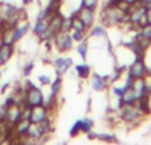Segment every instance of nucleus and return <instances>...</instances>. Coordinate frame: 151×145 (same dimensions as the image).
<instances>
[{
	"label": "nucleus",
	"mask_w": 151,
	"mask_h": 145,
	"mask_svg": "<svg viewBox=\"0 0 151 145\" xmlns=\"http://www.w3.org/2000/svg\"><path fill=\"white\" fill-rule=\"evenodd\" d=\"M72 31H81V32H88V28L85 24L80 20L76 15L72 16Z\"/></svg>",
	"instance_id": "5701e85b"
},
{
	"label": "nucleus",
	"mask_w": 151,
	"mask_h": 145,
	"mask_svg": "<svg viewBox=\"0 0 151 145\" xmlns=\"http://www.w3.org/2000/svg\"><path fill=\"white\" fill-rule=\"evenodd\" d=\"M1 75H3V72H1V68H0V78H1Z\"/></svg>",
	"instance_id": "58836bf2"
},
{
	"label": "nucleus",
	"mask_w": 151,
	"mask_h": 145,
	"mask_svg": "<svg viewBox=\"0 0 151 145\" xmlns=\"http://www.w3.org/2000/svg\"><path fill=\"white\" fill-rule=\"evenodd\" d=\"M63 17H64V15H61L60 12H57L49 18V26H48V29H49L50 34H52L53 37H55L58 32H61V23H63Z\"/></svg>",
	"instance_id": "4468645a"
},
{
	"label": "nucleus",
	"mask_w": 151,
	"mask_h": 145,
	"mask_svg": "<svg viewBox=\"0 0 151 145\" xmlns=\"http://www.w3.org/2000/svg\"><path fill=\"white\" fill-rule=\"evenodd\" d=\"M24 88H25V100H24V104L27 107H36V106H41L45 102V96L44 92L40 87H37L36 85L31 82L29 79H27L24 82Z\"/></svg>",
	"instance_id": "7ed1b4c3"
},
{
	"label": "nucleus",
	"mask_w": 151,
	"mask_h": 145,
	"mask_svg": "<svg viewBox=\"0 0 151 145\" xmlns=\"http://www.w3.org/2000/svg\"><path fill=\"white\" fill-rule=\"evenodd\" d=\"M149 71H150V72H151V69H149Z\"/></svg>",
	"instance_id": "ea45409f"
},
{
	"label": "nucleus",
	"mask_w": 151,
	"mask_h": 145,
	"mask_svg": "<svg viewBox=\"0 0 151 145\" xmlns=\"http://www.w3.org/2000/svg\"><path fill=\"white\" fill-rule=\"evenodd\" d=\"M48 26H49V20H48V18L37 17L36 21H35V24H33V26H32V33H33V36L37 37L41 42L47 41V40H50V38H53V36L50 34Z\"/></svg>",
	"instance_id": "423d86ee"
},
{
	"label": "nucleus",
	"mask_w": 151,
	"mask_h": 145,
	"mask_svg": "<svg viewBox=\"0 0 151 145\" xmlns=\"http://www.w3.org/2000/svg\"><path fill=\"white\" fill-rule=\"evenodd\" d=\"M139 3L143 4V5H146L147 8H150L151 9V0H139Z\"/></svg>",
	"instance_id": "c9c22d12"
},
{
	"label": "nucleus",
	"mask_w": 151,
	"mask_h": 145,
	"mask_svg": "<svg viewBox=\"0 0 151 145\" xmlns=\"http://www.w3.org/2000/svg\"><path fill=\"white\" fill-rule=\"evenodd\" d=\"M29 125H31V120L24 119V117H21V119L13 125V133L19 137V143H20V137H23V136L27 135Z\"/></svg>",
	"instance_id": "ddd939ff"
},
{
	"label": "nucleus",
	"mask_w": 151,
	"mask_h": 145,
	"mask_svg": "<svg viewBox=\"0 0 151 145\" xmlns=\"http://www.w3.org/2000/svg\"><path fill=\"white\" fill-rule=\"evenodd\" d=\"M72 31V16H64L61 23V32H70Z\"/></svg>",
	"instance_id": "c85d7f7f"
},
{
	"label": "nucleus",
	"mask_w": 151,
	"mask_h": 145,
	"mask_svg": "<svg viewBox=\"0 0 151 145\" xmlns=\"http://www.w3.org/2000/svg\"><path fill=\"white\" fill-rule=\"evenodd\" d=\"M33 69H35V62L33 61H28V62L25 63V65L23 66V75L24 77H29V75L32 74V71H33Z\"/></svg>",
	"instance_id": "c756f323"
},
{
	"label": "nucleus",
	"mask_w": 151,
	"mask_h": 145,
	"mask_svg": "<svg viewBox=\"0 0 151 145\" xmlns=\"http://www.w3.org/2000/svg\"><path fill=\"white\" fill-rule=\"evenodd\" d=\"M107 26H105L104 24L102 25H93L90 28V31L88 32V37L89 38H106L107 37Z\"/></svg>",
	"instance_id": "dca6fc26"
},
{
	"label": "nucleus",
	"mask_w": 151,
	"mask_h": 145,
	"mask_svg": "<svg viewBox=\"0 0 151 145\" xmlns=\"http://www.w3.org/2000/svg\"><path fill=\"white\" fill-rule=\"evenodd\" d=\"M48 116H49V109L44 104H41V106H36L31 108L29 120H31V123H40L44 119H47Z\"/></svg>",
	"instance_id": "9b49d317"
},
{
	"label": "nucleus",
	"mask_w": 151,
	"mask_h": 145,
	"mask_svg": "<svg viewBox=\"0 0 151 145\" xmlns=\"http://www.w3.org/2000/svg\"><path fill=\"white\" fill-rule=\"evenodd\" d=\"M81 132V119L80 120H76L74 124L70 127V129H69V136L70 137H77Z\"/></svg>",
	"instance_id": "bb28decb"
},
{
	"label": "nucleus",
	"mask_w": 151,
	"mask_h": 145,
	"mask_svg": "<svg viewBox=\"0 0 151 145\" xmlns=\"http://www.w3.org/2000/svg\"><path fill=\"white\" fill-rule=\"evenodd\" d=\"M31 29V23H29L28 17L20 20L15 26H12V32H13V40L15 42H19L27 36V33Z\"/></svg>",
	"instance_id": "1a4fd4ad"
},
{
	"label": "nucleus",
	"mask_w": 151,
	"mask_h": 145,
	"mask_svg": "<svg viewBox=\"0 0 151 145\" xmlns=\"http://www.w3.org/2000/svg\"><path fill=\"white\" fill-rule=\"evenodd\" d=\"M96 140H99L102 143H117V137L113 133H97Z\"/></svg>",
	"instance_id": "b1692460"
},
{
	"label": "nucleus",
	"mask_w": 151,
	"mask_h": 145,
	"mask_svg": "<svg viewBox=\"0 0 151 145\" xmlns=\"http://www.w3.org/2000/svg\"><path fill=\"white\" fill-rule=\"evenodd\" d=\"M131 88L137 92L138 99L141 98V96L146 95V90H145V79L143 78H137V79H133V82H131Z\"/></svg>",
	"instance_id": "aec40b11"
},
{
	"label": "nucleus",
	"mask_w": 151,
	"mask_h": 145,
	"mask_svg": "<svg viewBox=\"0 0 151 145\" xmlns=\"http://www.w3.org/2000/svg\"><path fill=\"white\" fill-rule=\"evenodd\" d=\"M74 71L77 74V77L80 79H86V78L90 77L91 70H90V66L86 65V63H78V65L74 66Z\"/></svg>",
	"instance_id": "6ab92c4d"
},
{
	"label": "nucleus",
	"mask_w": 151,
	"mask_h": 145,
	"mask_svg": "<svg viewBox=\"0 0 151 145\" xmlns=\"http://www.w3.org/2000/svg\"><path fill=\"white\" fill-rule=\"evenodd\" d=\"M53 44H55V49L60 53L70 52L74 46V41L70 36V32H58L53 37Z\"/></svg>",
	"instance_id": "39448f33"
},
{
	"label": "nucleus",
	"mask_w": 151,
	"mask_h": 145,
	"mask_svg": "<svg viewBox=\"0 0 151 145\" xmlns=\"http://www.w3.org/2000/svg\"><path fill=\"white\" fill-rule=\"evenodd\" d=\"M149 72V68L146 65L145 57H135L134 61L127 66L126 75L130 79H137V78H143Z\"/></svg>",
	"instance_id": "20e7f679"
},
{
	"label": "nucleus",
	"mask_w": 151,
	"mask_h": 145,
	"mask_svg": "<svg viewBox=\"0 0 151 145\" xmlns=\"http://www.w3.org/2000/svg\"><path fill=\"white\" fill-rule=\"evenodd\" d=\"M137 36L141 37V38L146 40V41L151 42V23L147 25H143L137 31Z\"/></svg>",
	"instance_id": "412c9836"
},
{
	"label": "nucleus",
	"mask_w": 151,
	"mask_h": 145,
	"mask_svg": "<svg viewBox=\"0 0 151 145\" xmlns=\"http://www.w3.org/2000/svg\"><path fill=\"white\" fill-rule=\"evenodd\" d=\"M23 106L24 104H17L13 103L9 107H7V115H5V123L9 127L13 128V125L21 119V112H23Z\"/></svg>",
	"instance_id": "0eeeda50"
},
{
	"label": "nucleus",
	"mask_w": 151,
	"mask_h": 145,
	"mask_svg": "<svg viewBox=\"0 0 151 145\" xmlns=\"http://www.w3.org/2000/svg\"><path fill=\"white\" fill-rule=\"evenodd\" d=\"M137 100H138V95H137V92L131 88V86L127 88H125L122 96L119 98L121 106H122V104H135Z\"/></svg>",
	"instance_id": "2eb2a0df"
},
{
	"label": "nucleus",
	"mask_w": 151,
	"mask_h": 145,
	"mask_svg": "<svg viewBox=\"0 0 151 145\" xmlns=\"http://www.w3.org/2000/svg\"><path fill=\"white\" fill-rule=\"evenodd\" d=\"M90 86L94 91H98V92L105 91L109 87L105 75H101V74H98V72H91L90 74Z\"/></svg>",
	"instance_id": "f8f14e48"
},
{
	"label": "nucleus",
	"mask_w": 151,
	"mask_h": 145,
	"mask_svg": "<svg viewBox=\"0 0 151 145\" xmlns=\"http://www.w3.org/2000/svg\"><path fill=\"white\" fill-rule=\"evenodd\" d=\"M118 115H119L121 123H125V124L130 125V127L139 125L146 117L139 111V108L135 104H122L118 108Z\"/></svg>",
	"instance_id": "f03ea898"
},
{
	"label": "nucleus",
	"mask_w": 151,
	"mask_h": 145,
	"mask_svg": "<svg viewBox=\"0 0 151 145\" xmlns=\"http://www.w3.org/2000/svg\"><path fill=\"white\" fill-rule=\"evenodd\" d=\"M83 24L88 28V31L94 25V21H96V11L94 9H89V8L85 7H80L78 11L74 13Z\"/></svg>",
	"instance_id": "6e6552de"
},
{
	"label": "nucleus",
	"mask_w": 151,
	"mask_h": 145,
	"mask_svg": "<svg viewBox=\"0 0 151 145\" xmlns=\"http://www.w3.org/2000/svg\"><path fill=\"white\" fill-rule=\"evenodd\" d=\"M33 1L35 0H21V4H23V7H27V5H31Z\"/></svg>",
	"instance_id": "e433bc0d"
},
{
	"label": "nucleus",
	"mask_w": 151,
	"mask_h": 145,
	"mask_svg": "<svg viewBox=\"0 0 151 145\" xmlns=\"http://www.w3.org/2000/svg\"><path fill=\"white\" fill-rule=\"evenodd\" d=\"M73 66V58L70 57H57L53 60V68L56 70V74L64 75L65 72H68L69 69Z\"/></svg>",
	"instance_id": "9d476101"
},
{
	"label": "nucleus",
	"mask_w": 151,
	"mask_h": 145,
	"mask_svg": "<svg viewBox=\"0 0 151 145\" xmlns=\"http://www.w3.org/2000/svg\"><path fill=\"white\" fill-rule=\"evenodd\" d=\"M101 0H81V7L89 8V9H94L96 11L98 8Z\"/></svg>",
	"instance_id": "cd10ccee"
},
{
	"label": "nucleus",
	"mask_w": 151,
	"mask_h": 145,
	"mask_svg": "<svg viewBox=\"0 0 151 145\" xmlns=\"http://www.w3.org/2000/svg\"><path fill=\"white\" fill-rule=\"evenodd\" d=\"M139 0H123V4H126L127 7H133V5L138 4Z\"/></svg>",
	"instance_id": "72a5a7b5"
},
{
	"label": "nucleus",
	"mask_w": 151,
	"mask_h": 145,
	"mask_svg": "<svg viewBox=\"0 0 151 145\" xmlns=\"http://www.w3.org/2000/svg\"><path fill=\"white\" fill-rule=\"evenodd\" d=\"M5 63H4V61H3V58L0 57V68H1V66H4Z\"/></svg>",
	"instance_id": "4c0bfd02"
},
{
	"label": "nucleus",
	"mask_w": 151,
	"mask_h": 145,
	"mask_svg": "<svg viewBox=\"0 0 151 145\" xmlns=\"http://www.w3.org/2000/svg\"><path fill=\"white\" fill-rule=\"evenodd\" d=\"M15 54V45H8V44H3L0 46V57L3 58L4 63L9 62L11 58Z\"/></svg>",
	"instance_id": "f3484780"
},
{
	"label": "nucleus",
	"mask_w": 151,
	"mask_h": 145,
	"mask_svg": "<svg viewBox=\"0 0 151 145\" xmlns=\"http://www.w3.org/2000/svg\"><path fill=\"white\" fill-rule=\"evenodd\" d=\"M77 53H78V55H80V57L82 58L83 61L86 60V57H88V53H89V42L86 41V40H83V41L78 42Z\"/></svg>",
	"instance_id": "4be33fe9"
},
{
	"label": "nucleus",
	"mask_w": 151,
	"mask_h": 145,
	"mask_svg": "<svg viewBox=\"0 0 151 145\" xmlns=\"http://www.w3.org/2000/svg\"><path fill=\"white\" fill-rule=\"evenodd\" d=\"M61 88H63V75H56V78L50 82V95L57 96L60 95Z\"/></svg>",
	"instance_id": "a211bd4d"
},
{
	"label": "nucleus",
	"mask_w": 151,
	"mask_h": 145,
	"mask_svg": "<svg viewBox=\"0 0 151 145\" xmlns=\"http://www.w3.org/2000/svg\"><path fill=\"white\" fill-rule=\"evenodd\" d=\"M5 115H7V107L4 104H0V122L5 120Z\"/></svg>",
	"instance_id": "473e14b6"
},
{
	"label": "nucleus",
	"mask_w": 151,
	"mask_h": 145,
	"mask_svg": "<svg viewBox=\"0 0 151 145\" xmlns=\"http://www.w3.org/2000/svg\"><path fill=\"white\" fill-rule=\"evenodd\" d=\"M39 82H40L41 86H48V85H50L52 79H50V77L47 75V74H40L39 75Z\"/></svg>",
	"instance_id": "2f4dec72"
},
{
	"label": "nucleus",
	"mask_w": 151,
	"mask_h": 145,
	"mask_svg": "<svg viewBox=\"0 0 151 145\" xmlns=\"http://www.w3.org/2000/svg\"><path fill=\"white\" fill-rule=\"evenodd\" d=\"M70 36L74 42H81L86 40L88 37V32H81V31H70Z\"/></svg>",
	"instance_id": "a878e982"
},
{
	"label": "nucleus",
	"mask_w": 151,
	"mask_h": 145,
	"mask_svg": "<svg viewBox=\"0 0 151 145\" xmlns=\"http://www.w3.org/2000/svg\"><path fill=\"white\" fill-rule=\"evenodd\" d=\"M11 87V83L9 82H7V83H4V85L0 87V94H4V92H7V90Z\"/></svg>",
	"instance_id": "f704fd0d"
},
{
	"label": "nucleus",
	"mask_w": 151,
	"mask_h": 145,
	"mask_svg": "<svg viewBox=\"0 0 151 145\" xmlns=\"http://www.w3.org/2000/svg\"><path fill=\"white\" fill-rule=\"evenodd\" d=\"M126 4H109L105 5L101 11V20L105 26H123L127 24V11Z\"/></svg>",
	"instance_id": "f257e3e1"
},
{
	"label": "nucleus",
	"mask_w": 151,
	"mask_h": 145,
	"mask_svg": "<svg viewBox=\"0 0 151 145\" xmlns=\"http://www.w3.org/2000/svg\"><path fill=\"white\" fill-rule=\"evenodd\" d=\"M143 79H145V90H146V95L151 96V72L150 71L145 75Z\"/></svg>",
	"instance_id": "7c9ffc66"
},
{
	"label": "nucleus",
	"mask_w": 151,
	"mask_h": 145,
	"mask_svg": "<svg viewBox=\"0 0 151 145\" xmlns=\"http://www.w3.org/2000/svg\"><path fill=\"white\" fill-rule=\"evenodd\" d=\"M94 127V122L89 117H85V119H81V132L82 133H89L90 131H93Z\"/></svg>",
	"instance_id": "393cba45"
}]
</instances>
